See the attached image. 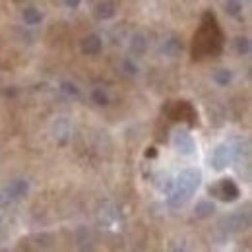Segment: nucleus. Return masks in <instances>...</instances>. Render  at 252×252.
Returning <instances> with one entry per match:
<instances>
[{
  "instance_id": "0eeeda50",
  "label": "nucleus",
  "mask_w": 252,
  "mask_h": 252,
  "mask_svg": "<svg viewBox=\"0 0 252 252\" xmlns=\"http://www.w3.org/2000/svg\"><path fill=\"white\" fill-rule=\"evenodd\" d=\"M101 49H103V41H101L97 35H88V37L82 41V53H84V55L94 57V55H99V53H101Z\"/></svg>"
},
{
  "instance_id": "a211bd4d",
  "label": "nucleus",
  "mask_w": 252,
  "mask_h": 252,
  "mask_svg": "<svg viewBox=\"0 0 252 252\" xmlns=\"http://www.w3.org/2000/svg\"><path fill=\"white\" fill-rule=\"evenodd\" d=\"M61 90H63L66 95H70V97H78V95H80V88H78L76 84H72V82H63V84H61Z\"/></svg>"
},
{
  "instance_id": "dca6fc26",
  "label": "nucleus",
  "mask_w": 252,
  "mask_h": 252,
  "mask_svg": "<svg viewBox=\"0 0 252 252\" xmlns=\"http://www.w3.org/2000/svg\"><path fill=\"white\" fill-rule=\"evenodd\" d=\"M235 45H237V51H239L241 55H249V53H251V39H249V37H239V39L235 41Z\"/></svg>"
},
{
  "instance_id": "6ab92c4d",
  "label": "nucleus",
  "mask_w": 252,
  "mask_h": 252,
  "mask_svg": "<svg viewBox=\"0 0 252 252\" xmlns=\"http://www.w3.org/2000/svg\"><path fill=\"white\" fill-rule=\"evenodd\" d=\"M123 70H125L128 76H136L138 74V66L134 64V61H125L123 63Z\"/></svg>"
},
{
  "instance_id": "f8f14e48",
  "label": "nucleus",
  "mask_w": 252,
  "mask_h": 252,
  "mask_svg": "<svg viewBox=\"0 0 252 252\" xmlns=\"http://www.w3.org/2000/svg\"><path fill=\"white\" fill-rule=\"evenodd\" d=\"M41 20H43V14L37 8H26L24 10V22L28 26H37V24H41Z\"/></svg>"
},
{
  "instance_id": "1a4fd4ad",
  "label": "nucleus",
  "mask_w": 252,
  "mask_h": 252,
  "mask_svg": "<svg viewBox=\"0 0 252 252\" xmlns=\"http://www.w3.org/2000/svg\"><path fill=\"white\" fill-rule=\"evenodd\" d=\"M4 190L8 192V196H10L12 200H16V198L26 196V194H28V190H30V187H28V183H26V181L18 179V181H12V183H10Z\"/></svg>"
},
{
  "instance_id": "20e7f679",
  "label": "nucleus",
  "mask_w": 252,
  "mask_h": 252,
  "mask_svg": "<svg viewBox=\"0 0 252 252\" xmlns=\"http://www.w3.org/2000/svg\"><path fill=\"white\" fill-rule=\"evenodd\" d=\"M200 181H202V175L196 171V169H187L179 175V181H177V189L189 192L190 196L194 194V190L200 187Z\"/></svg>"
},
{
  "instance_id": "39448f33",
  "label": "nucleus",
  "mask_w": 252,
  "mask_h": 252,
  "mask_svg": "<svg viewBox=\"0 0 252 252\" xmlns=\"http://www.w3.org/2000/svg\"><path fill=\"white\" fill-rule=\"evenodd\" d=\"M231 161H233V150L227 144H221L220 148L214 150V154H212V165H214V169L221 171V169L229 167Z\"/></svg>"
},
{
  "instance_id": "f03ea898",
  "label": "nucleus",
  "mask_w": 252,
  "mask_h": 252,
  "mask_svg": "<svg viewBox=\"0 0 252 252\" xmlns=\"http://www.w3.org/2000/svg\"><path fill=\"white\" fill-rule=\"evenodd\" d=\"M165 115L169 117V121H185L189 126H194L198 121L196 109L190 105L189 101H173L165 107Z\"/></svg>"
},
{
  "instance_id": "4468645a",
  "label": "nucleus",
  "mask_w": 252,
  "mask_h": 252,
  "mask_svg": "<svg viewBox=\"0 0 252 252\" xmlns=\"http://www.w3.org/2000/svg\"><path fill=\"white\" fill-rule=\"evenodd\" d=\"M92 101L95 105H109V95L105 94L101 88H97V90L92 92Z\"/></svg>"
},
{
  "instance_id": "2eb2a0df",
  "label": "nucleus",
  "mask_w": 252,
  "mask_h": 252,
  "mask_svg": "<svg viewBox=\"0 0 252 252\" xmlns=\"http://www.w3.org/2000/svg\"><path fill=\"white\" fill-rule=\"evenodd\" d=\"M225 8H227V14H229V16H239V14L243 12V4H241V0H227Z\"/></svg>"
},
{
  "instance_id": "9d476101",
  "label": "nucleus",
  "mask_w": 252,
  "mask_h": 252,
  "mask_svg": "<svg viewBox=\"0 0 252 252\" xmlns=\"http://www.w3.org/2000/svg\"><path fill=\"white\" fill-rule=\"evenodd\" d=\"M214 212H216V204L210 202V200H202V202H198V204H196V210H194L196 218H200V220H206V218L214 216Z\"/></svg>"
},
{
  "instance_id": "f257e3e1",
  "label": "nucleus",
  "mask_w": 252,
  "mask_h": 252,
  "mask_svg": "<svg viewBox=\"0 0 252 252\" xmlns=\"http://www.w3.org/2000/svg\"><path fill=\"white\" fill-rule=\"evenodd\" d=\"M221 49H223V33L218 24V18L212 12H206L202 16L200 30L194 35L192 57L196 61H202L206 57H218Z\"/></svg>"
},
{
  "instance_id": "4be33fe9",
  "label": "nucleus",
  "mask_w": 252,
  "mask_h": 252,
  "mask_svg": "<svg viewBox=\"0 0 252 252\" xmlns=\"http://www.w3.org/2000/svg\"><path fill=\"white\" fill-rule=\"evenodd\" d=\"M158 156V150L156 148H148L146 150V158H156Z\"/></svg>"
},
{
  "instance_id": "aec40b11",
  "label": "nucleus",
  "mask_w": 252,
  "mask_h": 252,
  "mask_svg": "<svg viewBox=\"0 0 252 252\" xmlns=\"http://www.w3.org/2000/svg\"><path fill=\"white\" fill-rule=\"evenodd\" d=\"M10 202H12V198L8 196V192H6V190H0V208L10 206Z\"/></svg>"
},
{
  "instance_id": "f3484780",
  "label": "nucleus",
  "mask_w": 252,
  "mask_h": 252,
  "mask_svg": "<svg viewBox=\"0 0 252 252\" xmlns=\"http://www.w3.org/2000/svg\"><path fill=\"white\" fill-rule=\"evenodd\" d=\"M144 49H146V39H144V35H134V37H132V51H134V53H144Z\"/></svg>"
},
{
  "instance_id": "7ed1b4c3",
  "label": "nucleus",
  "mask_w": 252,
  "mask_h": 252,
  "mask_svg": "<svg viewBox=\"0 0 252 252\" xmlns=\"http://www.w3.org/2000/svg\"><path fill=\"white\" fill-rule=\"evenodd\" d=\"M210 194L218 196V198L223 200V202H235V200L241 196V190H239V187L235 185V181H231V179H223V181H220L216 187H210Z\"/></svg>"
},
{
  "instance_id": "9b49d317",
  "label": "nucleus",
  "mask_w": 252,
  "mask_h": 252,
  "mask_svg": "<svg viewBox=\"0 0 252 252\" xmlns=\"http://www.w3.org/2000/svg\"><path fill=\"white\" fill-rule=\"evenodd\" d=\"M181 51H183V45H181V41L179 39H169V41H165V45H163V53L167 55V57H171V59H175V57H179L181 55Z\"/></svg>"
},
{
  "instance_id": "6e6552de",
  "label": "nucleus",
  "mask_w": 252,
  "mask_h": 252,
  "mask_svg": "<svg viewBox=\"0 0 252 252\" xmlns=\"http://www.w3.org/2000/svg\"><path fill=\"white\" fill-rule=\"evenodd\" d=\"M94 14L97 20H111L115 16V4L109 2V0H103V2H97L94 8Z\"/></svg>"
},
{
  "instance_id": "ddd939ff",
  "label": "nucleus",
  "mask_w": 252,
  "mask_h": 252,
  "mask_svg": "<svg viewBox=\"0 0 252 252\" xmlns=\"http://www.w3.org/2000/svg\"><path fill=\"white\" fill-rule=\"evenodd\" d=\"M231 78H233V74H231V70H227V68H221V70H216V72H214V82H216L218 86H227V84L231 82Z\"/></svg>"
},
{
  "instance_id": "412c9836",
  "label": "nucleus",
  "mask_w": 252,
  "mask_h": 252,
  "mask_svg": "<svg viewBox=\"0 0 252 252\" xmlns=\"http://www.w3.org/2000/svg\"><path fill=\"white\" fill-rule=\"evenodd\" d=\"M80 2H82V0H64V4H66L68 8H78Z\"/></svg>"
},
{
  "instance_id": "423d86ee",
  "label": "nucleus",
  "mask_w": 252,
  "mask_h": 252,
  "mask_svg": "<svg viewBox=\"0 0 252 252\" xmlns=\"http://www.w3.org/2000/svg\"><path fill=\"white\" fill-rule=\"evenodd\" d=\"M173 142H175V148H177L183 156H190V154H194V150H196V144H194V140H192V136H190L189 132H183V130L175 132Z\"/></svg>"
}]
</instances>
